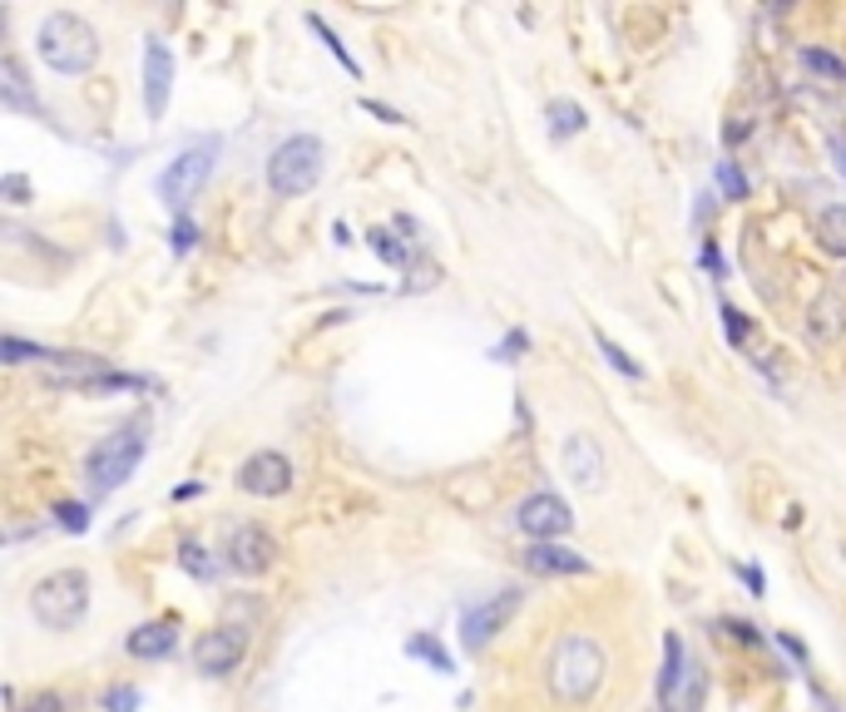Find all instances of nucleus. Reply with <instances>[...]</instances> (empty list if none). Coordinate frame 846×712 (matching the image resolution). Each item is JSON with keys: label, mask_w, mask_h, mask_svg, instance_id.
<instances>
[{"label": "nucleus", "mask_w": 846, "mask_h": 712, "mask_svg": "<svg viewBox=\"0 0 846 712\" xmlns=\"http://www.w3.org/2000/svg\"><path fill=\"white\" fill-rule=\"evenodd\" d=\"M174 99V49L159 35L144 40V114L159 124Z\"/></svg>", "instance_id": "obj_13"}, {"label": "nucleus", "mask_w": 846, "mask_h": 712, "mask_svg": "<svg viewBox=\"0 0 846 712\" xmlns=\"http://www.w3.org/2000/svg\"><path fill=\"white\" fill-rule=\"evenodd\" d=\"M703 267L713 277H723V253H717V243H703Z\"/></svg>", "instance_id": "obj_37"}, {"label": "nucleus", "mask_w": 846, "mask_h": 712, "mask_svg": "<svg viewBox=\"0 0 846 712\" xmlns=\"http://www.w3.org/2000/svg\"><path fill=\"white\" fill-rule=\"evenodd\" d=\"M737 579L753 589V599H762L767 593V579H762V569H753V564H737Z\"/></svg>", "instance_id": "obj_36"}, {"label": "nucleus", "mask_w": 846, "mask_h": 712, "mask_svg": "<svg viewBox=\"0 0 846 712\" xmlns=\"http://www.w3.org/2000/svg\"><path fill=\"white\" fill-rule=\"evenodd\" d=\"M15 712H70V698H65V692H35V698Z\"/></svg>", "instance_id": "obj_32"}, {"label": "nucleus", "mask_w": 846, "mask_h": 712, "mask_svg": "<svg viewBox=\"0 0 846 712\" xmlns=\"http://www.w3.org/2000/svg\"><path fill=\"white\" fill-rule=\"evenodd\" d=\"M520 603H525L520 589H500V593H490V599H480L476 609H466L460 613V648L486 653L490 643H496V633H505V623L520 613Z\"/></svg>", "instance_id": "obj_8"}, {"label": "nucleus", "mask_w": 846, "mask_h": 712, "mask_svg": "<svg viewBox=\"0 0 846 712\" xmlns=\"http://www.w3.org/2000/svg\"><path fill=\"white\" fill-rule=\"evenodd\" d=\"M322 178V138L318 134H292L272 148L268 158V188L278 198H302L312 193Z\"/></svg>", "instance_id": "obj_7"}, {"label": "nucleus", "mask_w": 846, "mask_h": 712, "mask_svg": "<svg viewBox=\"0 0 846 712\" xmlns=\"http://www.w3.org/2000/svg\"><path fill=\"white\" fill-rule=\"evenodd\" d=\"M193 494H203V485H199V480H189V485H179V490H174V500H193Z\"/></svg>", "instance_id": "obj_39"}, {"label": "nucleus", "mask_w": 846, "mask_h": 712, "mask_svg": "<svg viewBox=\"0 0 846 712\" xmlns=\"http://www.w3.org/2000/svg\"><path fill=\"white\" fill-rule=\"evenodd\" d=\"M594 346H599V352H604V361L614 366L619 376H634V381H644V366H638L634 356H628L624 346H619V342H614V336H609V332H594Z\"/></svg>", "instance_id": "obj_23"}, {"label": "nucleus", "mask_w": 846, "mask_h": 712, "mask_svg": "<svg viewBox=\"0 0 846 712\" xmlns=\"http://www.w3.org/2000/svg\"><path fill=\"white\" fill-rule=\"evenodd\" d=\"M144 702V692L134 688V682H120V688L104 692V712H134Z\"/></svg>", "instance_id": "obj_30"}, {"label": "nucleus", "mask_w": 846, "mask_h": 712, "mask_svg": "<svg viewBox=\"0 0 846 712\" xmlns=\"http://www.w3.org/2000/svg\"><path fill=\"white\" fill-rule=\"evenodd\" d=\"M0 188H5V198H11V203H31V183H25L21 174H5V178H0Z\"/></svg>", "instance_id": "obj_35"}, {"label": "nucleus", "mask_w": 846, "mask_h": 712, "mask_svg": "<svg viewBox=\"0 0 846 712\" xmlns=\"http://www.w3.org/2000/svg\"><path fill=\"white\" fill-rule=\"evenodd\" d=\"M179 564H183V574H193V579H203V583L219 579V559H213L203 544H193V539L179 544Z\"/></svg>", "instance_id": "obj_21"}, {"label": "nucleus", "mask_w": 846, "mask_h": 712, "mask_svg": "<svg viewBox=\"0 0 846 712\" xmlns=\"http://www.w3.org/2000/svg\"><path fill=\"white\" fill-rule=\"evenodd\" d=\"M806 336H812V346H836L846 336V302L836 292H822L812 302V312H806Z\"/></svg>", "instance_id": "obj_16"}, {"label": "nucleus", "mask_w": 846, "mask_h": 712, "mask_svg": "<svg viewBox=\"0 0 846 712\" xmlns=\"http://www.w3.org/2000/svg\"><path fill=\"white\" fill-rule=\"evenodd\" d=\"M708 672L688 653L683 633H664V672H658V708L664 712H703Z\"/></svg>", "instance_id": "obj_5"}, {"label": "nucleus", "mask_w": 846, "mask_h": 712, "mask_svg": "<svg viewBox=\"0 0 846 712\" xmlns=\"http://www.w3.org/2000/svg\"><path fill=\"white\" fill-rule=\"evenodd\" d=\"M723 326H727V342H733V346L747 342V322H743V312H737V307H723Z\"/></svg>", "instance_id": "obj_34"}, {"label": "nucleus", "mask_w": 846, "mask_h": 712, "mask_svg": "<svg viewBox=\"0 0 846 712\" xmlns=\"http://www.w3.org/2000/svg\"><path fill=\"white\" fill-rule=\"evenodd\" d=\"M308 25L318 30V40H322V45L332 49V55H337V65L347 69V75H357V79H361V65H357V55H347V45H342V40H337V30H332V25H327V20H322V15H308Z\"/></svg>", "instance_id": "obj_25"}, {"label": "nucleus", "mask_w": 846, "mask_h": 712, "mask_svg": "<svg viewBox=\"0 0 846 712\" xmlns=\"http://www.w3.org/2000/svg\"><path fill=\"white\" fill-rule=\"evenodd\" d=\"M35 55L55 69V75H90L100 65V35L85 15L75 10H51L35 30Z\"/></svg>", "instance_id": "obj_2"}, {"label": "nucleus", "mask_w": 846, "mask_h": 712, "mask_svg": "<svg viewBox=\"0 0 846 712\" xmlns=\"http://www.w3.org/2000/svg\"><path fill=\"white\" fill-rule=\"evenodd\" d=\"M797 59H802V69H812V75L832 79V85H842V79H846V59H842V55H832V49L802 45V49H797Z\"/></svg>", "instance_id": "obj_20"}, {"label": "nucleus", "mask_w": 846, "mask_h": 712, "mask_svg": "<svg viewBox=\"0 0 846 712\" xmlns=\"http://www.w3.org/2000/svg\"><path fill=\"white\" fill-rule=\"evenodd\" d=\"M219 148H223V138L219 134H203L199 144H189V148H179V154L164 164V174L154 178V193H159V203L164 208H174V218L183 213V208L199 198V188L213 178V164H219Z\"/></svg>", "instance_id": "obj_4"}, {"label": "nucleus", "mask_w": 846, "mask_h": 712, "mask_svg": "<svg viewBox=\"0 0 846 712\" xmlns=\"http://www.w3.org/2000/svg\"><path fill=\"white\" fill-rule=\"evenodd\" d=\"M816 243L832 257H846V203H832L816 213Z\"/></svg>", "instance_id": "obj_19"}, {"label": "nucleus", "mask_w": 846, "mask_h": 712, "mask_svg": "<svg viewBox=\"0 0 846 712\" xmlns=\"http://www.w3.org/2000/svg\"><path fill=\"white\" fill-rule=\"evenodd\" d=\"M31 613L45 628L65 633L90 613V574L85 569H55L31 589Z\"/></svg>", "instance_id": "obj_6"}, {"label": "nucleus", "mask_w": 846, "mask_h": 712, "mask_svg": "<svg viewBox=\"0 0 846 712\" xmlns=\"http://www.w3.org/2000/svg\"><path fill=\"white\" fill-rule=\"evenodd\" d=\"M367 109H371V114H377V119H381V124H401V114H397V109H387V104H377V99H367Z\"/></svg>", "instance_id": "obj_38"}, {"label": "nucleus", "mask_w": 846, "mask_h": 712, "mask_svg": "<svg viewBox=\"0 0 846 712\" xmlns=\"http://www.w3.org/2000/svg\"><path fill=\"white\" fill-rule=\"evenodd\" d=\"M604 445L594 441V435L589 431H575L565 441V475L569 480L579 485V490H599V485H604Z\"/></svg>", "instance_id": "obj_15"}, {"label": "nucleus", "mask_w": 846, "mask_h": 712, "mask_svg": "<svg viewBox=\"0 0 846 712\" xmlns=\"http://www.w3.org/2000/svg\"><path fill=\"white\" fill-rule=\"evenodd\" d=\"M585 124H589V119H585V109H579L575 99H555V104H549V129H555L559 138L579 134Z\"/></svg>", "instance_id": "obj_24"}, {"label": "nucleus", "mask_w": 846, "mask_h": 712, "mask_svg": "<svg viewBox=\"0 0 846 712\" xmlns=\"http://www.w3.org/2000/svg\"><path fill=\"white\" fill-rule=\"evenodd\" d=\"M609 672V653L594 633H565L549 653V692L569 708H585L599 688H604Z\"/></svg>", "instance_id": "obj_1"}, {"label": "nucleus", "mask_w": 846, "mask_h": 712, "mask_svg": "<svg viewBox=\"0 0 846 712\" xmlns=\"http://www.w3.org/2000/svg\"><path fill=\"white\" fill-rule=\"evenodd\" d=\"M243 653H248V628L219 623V628L199 633V643H193V668H199L203 678H229V672L243 663Z\"/></svg>", "instance_id": "obj_10"}, {"label": "nucleus", "mask_w": 846, "mask_h": 712, "mask_svg": "<svg viewBox=\"0 0 846 712\" xmlns=\"http://www.w3.org/2000/svg\"><path fill=\"white\" fill-rule=\"evenodd\" d=\"M238 490L258 494V500H278L292 490V460L282 450H253L238 465Z\"/></svg>", "instance_id": "obj_12"}, {"label": "nucleus", "mask_w": 846, "mask_h": 712, "mask_svg": "<svg viewBox=\"0 0 846 712\" xmlns=\"http://www.w3.org/2000/svg\"><path fill=\"white\" fill-rule=\"evenodd\" d=\"M193 243H199V223H193V218L189 213H179V218H174V233H169V247H174V253H189V247Z\"/></svg>", "instance_id": "obj_31"}, {"label": "nucleus", "mask_w": 846, "mask_h": 712, "mask_svg": "<svg viewBox=\"0 0 846 712\" xmlns=\"http://www.w3.org/2000/svg\"><path fill=\"white\" fill-rule=\"evenodd\" d=\"M713 178H717V188H723L727 203H743L747 198V178H743V168H737L733 158H723V164L713 168Z\"/></svg>", "instance_id": "obj_28"}, {"label": "nucleus", "mask_w": 846, "mask_h": 712, "mask_svg": "<svg viewBox=\"0 0 846 712\" xmlns=\"http://www.w3.org/2000/svg\"><path fill=\"white\" fill-rule=\"evenodd\" d=\"M520 559H525V569L535 574V579H575V574H589V569H594V564H589V554L569 549V544H559V539L530 544Z\"/></svg>", "instance_id": "obj_14"}, {"label": "nucleus", "mask_w": 846, "mask_h": 712, "mask_svg": "<svg viewBox=\"0 0 846 712\" xmlns=\"http://www.w3.org/2000/svg\"><path fill=\"white\" fill-rule=\"evenodd\" d=\"M367 243H371V253H377L387 267H407V263H411V257H407V247H401L397 237L387 233V227H371V233H367Z\"/></svg>", "instance_id": "obj_27"}, {"label": "nucleus", "mask_w": 846, "mask_h": 712, "mask_svg": "<svg viewBox=\"0 0 846 712\" xmlns=\"http://www.w3.org/2000/svg\"><path fill=\"white\" fill-rule=\"evenodd\" d=\"M515 530H520V534H530L535 544L565 539V534L575 530V510H569V504L559 500L555 490H539V494H530V500H520V510H515Z\"/></svg>", "instance_id": "obj_9"}, {"label": "nucleus", "mask_w": 846, "mask_h": 712, "mask_svg": "<svg viewBox=\"0 0 846 712\" xmlns=\"http://www.w3.org/2000/svg\"><path fill=\"white\" fill-rule=\"evenodd\" d=\"M144 450H149V415H134V421L114 425L110 435L94 441V450L85 455V480L94 494H110L114 485H124L140 470Z\"/></svg>", "instance_id": "obj_3"}, {"label": "nucleus", "mask_w": 846, "mask_h": 712, "mask_svg": "<svg viewBox=\"0 0 846 712\" xmlns=\"http://www.w3.org/2000/svg\"><path fill=\"white\" fill-rule=\"evenodd\" d=\"M0 352H5V361L11 366H21V361H55V346H31V342H21V336H5L0 342Z\"/></svg>", "instance_id": "obj_26"}, {"label": "nucleus", "mask_w": 846, "mask_h": 712, "mask_svg": "<svg viewBox=\"0 0 846 712\" xmlns=\"http://www.w3.org/2000/svg\"><path fill=\"white\" fill-rule=\"evenodd\" d=\"M174 643H179V623L164 619V623H140V628L124 638V648H130V658L154 663V658H169Z\"/></svg>", "instance_id": "obj_17"}, {"label": "nucleus", "mask_w": 846, "mask_h": 712, "mask_svg": "<svg viewBox=\"0 0 846 712\" xmlns=\"http://www.w3.org/2000/svg\"><path fill=\"white\" fill-rule=\"evenodd\" d=\"M272 559H278V539H272L268 530H258V524H238V530L229 534L223 564H229L233 574H243V579H258V574L272 569Z\"/></svg>", "instance_id": "obj_11"}, {"label": "nucleus", "mask_w": 846, "mask_h": 712, "mask_svg": "<svg viewBox=\"0 0 846 712\" xmlns=\"http://www.w3.org/2000/svg\"><path fill=\"white\" fill-rule=\"evenodd\" d=\"M0 104L21 109V114H41V99L31 94V79H25V69H21V59L15 55L0 59Z\"/></svg>", "instance_id": "obj_18"}, {"label": "nucleus", "mask_w": 846, "mask_h": 712, "mask_svg": "<svg viewBox=\"0 0 846 712\" xmlns=\"http://www.w3.org/2000/svg\"><path fill=\"white\" fill-rule=\"evenodd\" d=\"M836 164H842V168H846V148H842V144H836Z\"/></svg>", "instance_id": "obj_40"}, {"label": "nucleus", "mask_w": 846, "mask_h": 712, "mask_svg": "<svg viewBox=\"0 0 846 712\" xmlns=\"http://www.w3.org/2000/svg\"><path fill=\"white\" fill-rule=\"evenodd\" d=\"M525 346H530V336H525V332H510L505 342L496 346V361H520V352H525Z\"/></svg>", "instance_id": "obj_33"}, {"label": "nucleus", "mask_w": 846, "mask_h": 712, "mask_svg": "<svg viewBox=\"0 0 846 712\" xmlns=\"http://www.w3.org/2000/svg\"><path fill=\"white\" fill-rule=\"evenodd\" d=\"M55 524H60V530H70V534H85V530H90V504L60 500V504H55Z\"/></svg>", "instance_id": "obj_29"}, {"label": "nucleus", "mask_w": 846, "mask_h": 712, "mask_svg": "<svg viewBox=\"0 0 846 712\" xmlns=\"http://www.w3.org/2000/svg\"><path fill=\"white\" fill-rule=\"evenodd\" d=\"M407 653H411V658H421V663H431L436 672H456V658H450V653L441 648L431 633H411V638H407Z\"/></svg>", "instance_id": "obj_22"}]
</instances>
